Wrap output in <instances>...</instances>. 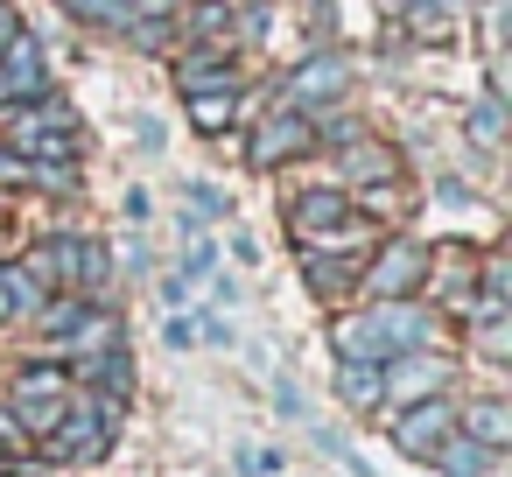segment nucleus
<instances>
[{"instance_id": "a211bd4d", "label": "nucleus", "mask_w": 512, "mask_h": 477, "mask_svg": "<svg viewBox=\"0 0 512 477\" xmlns=\"http://www.w3.org/2000/svg\"><path fill=\"white\" fill-rule=\"evenodd\" d=\"M232 106H239V92H197V99H190V120H197V134H218V127H232Z\"/></svg>"}, {"instance_id": "dca6fc26", "label": "nucleus", "mask_w": 512, "mask_h": 477, "mask_svg": "<svg viewBox=\"0 0 512 477\" xmlns=\"http://www.w3.org/2000/svg\"><path fill=\"white\" fill-rule=\"evenodd\" d=\"M435 463H442V477H491V449L470 442V435H442Z\"/></svg>"}, {"instance_id": "4468645a", "label": "nucleus", "mask_w": 512, "mask_h": 477, "mask_svg": "<svg viewBox=\"0 0 512 477\" xmlns=\"http://www.w3.org/2000/svg\"><path fill=\"white\" fill-rule=\"evenodd\" d=\"M36 309H43L36 274H29V267H0V323H22V316H36Z\"/></svg>"}, {"instance_id": "f257e3e1", "label": "nucleus", "mask_w": 512, "mask_h": 477, "mask_svg": "<svg viewBox=\"0 0 512 477\" xmlns=\"http://www.w3.org/2000/svg\"><path fill=\"white\" fill-rule=\"evenodd\" d=\"M113 428H120V407L99 393V400H78V407H64V414H57L50 449H57L64 463H92V456H106V449H113Z\"/></svg>"}, {"instance_id": "6e6552de", "label": "nucleus", "mask_w": 512, "mask_h": 477, "mask_svg": "<svg viewBox=\"0 0 512 477\" xmlns=\"http://www.w3.org/2000/svg\"><path fill=\"white\" fill-rule=\"evenodd\" d=\"M372 330H379V344H386V358L393 351H421L428 337H435V323L400 295V302H372Z\"/></svg>"}, {"instance_id": "ddd939ff", "label": "nucleus", "mask_w": 512, "mask_h": 477, "mask_svg": "<svg viewBox=\"0 0 512 477\" xmlns=\"http://www.w3.org/2000/svg\"><path fill=\"white\" fill-rule=\"evenodd\" d=\"M470 442H484L491 456L512 442V414H505V400H477V407H463V421H456Z\"/></svg>"}, {"instance_id": "7ed1b4c3", "label": "nucleus", "mask_w": 512, "mask_h": 477, "mask_svg": "<svg viewBox=\"0 0 512 477\" xmlns=\"http://www.w3.org/2000/svg\"><path fill=\"white\" fill-rule=\"evenodd\" d=\"M50 92V57L29 29H15L0 43V106H22V99H43Z\"/></svg>"}, {"instance_id": "f3484780", "label": "nucleus", "mask_w": 512, "mask_h": 477, "mask_svg": "<svg viewBox=\"0 0 512 477\" xmlns=\"http://www.w3.org/2000/svg\"><path fill=\"white\" fill-rule=\"evenodd\" d=\"M337 393L351 400V407H379L386 393H379V365H337Z\"/></svg>"}, {"instance_id": "f8f14e48", "label": "nucleus", "mask_w": 512, "mask_h": 477, "mask_svg": "<svg viewBox=\"0 0 512 477\" xmlns=\"http://www.w3.org/2000/svg\"><path fill=\"white\" fill-rule=\"evenodd\" d=\"M302 274H309V288L316 295H344L351 281H358V260L337 246V253H323V246H302Z\"/></svg>"}, {"instance_id": "a878e982", "label": "nucleus", "mask_w": 512, "mask_h": 477, "mask_svg": "<svg viewBox=\"0 0 512 477\" xmlns=\"http://www.w3.org/2000/svg\"><path fill=\"white\" fill-rule=\"evenodd\" d=\"M127 8H134V15H169L176 0H127Z\"/></svg>"}, {"instance_id": "2eb2a0df", "label": "nucleus", "mask_w": 512, "mask_h": 477, "mask_svg": "<svg viewBox=\"0 0 512 477\" xmlns=\"http://www.w3.org/2000/svg\"><path fill=\"white\" fill-rule=\"evenodd\" d=\"M36 400H64V365H22L8 379V407H36Z\"/></svg>"}, {"instance_id": "b1692460", "label": "nucleus", "mask_w": 512, "mask_h": 477, "mask_svg": "<svg viewBox=\"0 0 512 477\" xmlns=\"http://www.w3.org/2000/svg\"><path fill=\"white\" fill-rule=\"evenodd\" d=\"M351 176H365V183H372V176H386V155H372V148H358V155H351Z\"/></svg>"}, {"instance_id": "393cba45", "label": "nucleus", "mask_w": 512, "mask_h": 477, "mask_svg": "<svg viewBox=\"0 0 512 477\" xmlns=\"http://www.w3.org/2000/svg\"><path fill=\"white\" fill-rule=\"evenodd\" d=\"M274 400H281V414H295V421H302V386H288V379H281V386H274Z\"/></svg>"}, {"instance_id": "aec40b11", "label": "nucleus", "mask_w": 512, "mask_h": 477, "mask_svg": "<svg viewBox=\"0 0 512 477\" xmlns=\"http://www.w3.org/2000/svg\"><path fill=\"white\" fill-rule=\"evenodd\" d=\"M498 134H505V99L491 92V99L470 113V141H477V148H498Z\"/></svg>"}, {"instance_id": "20e7f679", "label": "nucleus", "mask_w": 512, "mask_h": 477, "mask_svg": "<svg viewBox=\"0 0 512 477\" xmlns=\"http://www.w3.org/2000/svg\"><path fill=\"white\" fill-rule=\"evenodd\" d=\"M442 379H449V358H435L428 344L421 351H393L386 365H379V393L386 400H428V393H442Z\"/></svg>"}, {"instance_id": "5701e85b", "label": "nucleus", "mask_w": 512, "mask_h": 477, "mask_svg": "<svg viewBox=\"0 0 512 477\" xmlns=\"http://www.w3.org/2000/svg\"><path fill=\"white\" fill-rule=\"evenodd\" d=\"M190 204H197V211H204V218H225V197H218V190H211V183H190Z\"/></svg>"}, {"instance_id": "bb28decb", "label": "nucleus", "mask_w": 512, "mask_h": 477, "mask_svg": "<svg viewBox=\"0 0 512 477\" xmlns=\"http://www.w3.org/2000/svg\"><path fill=\"white\" fill-rule=\"evenodd\" d=\"M15 36V8H8V0H0V43H8Z\"/></svg>"}, {"instance_id": "6ab92c4d", "label": "nucleus", "mask_w": 512, "mask_h": 477, "mask_svg": "<svg viewBox=\"0 0 512 477\" xmlns=\"http://www.w3.org/2000/svg\"><path fill=\"white\" fill-rule=\"evenodd\" d=\"M225 29H232V8H225V0H197V8H190V36H197V43H225Z\"/></svg>"}, {"instance_id": "412c9836", "label": "nucleus", "mask_w": 512, "mask_h": 477, "mask_svg": "<svg viewBox=\"0 0 512 477\" xmlns=\"http://www.w3.org/2000/svg\"><path fill=\"white\" fill-rule=\"evenodd\" d=\"M239 470H246V477H274V470H281V456H274V449H260V442H239Z\"/></svg>"}, {"instance_id": "9d476101", "label": "nucleus", "mask_w": 512, "mask_h": 477, "mask_svg": "<svg viewBox=\"0 0 512 477\" xmlns=\"http://www.w3.org/2000/svg\"><path fill=\"white\" fill-rule=\"evenodd\" d=\"M176 85H183V99H197V92H239V71H232L225 50H197V57L176 64Z\"/></svg>"}, {"instance_id": "9b49d317", "label": "nucleus", "mask_w": 512, "mask_h": 477, "mask_svg": "<svg viewBox=\"0 0 512 477\" xmlns=\"http://www.w3.org/2000/svg\"><path fill=\"white\" fill-rule=\"evenodd\" d=\"M330 344H337L344 365H386V344H379V330H372V309H365V316H337V323H330Z\"/></svg>"}, {"instance_id": "1a4fd4ad", "label": "nucleus", "mask_w": 512, "mask_h": 477, "mask_svg": "<svg viewBox=\"0 0 512 477\" xmlns=\"http://www.w3.org/2000/svg\"><path fill=\"white\" fill-rule=\"evenodd\" d=\"M351 218V197L344 190H302L295 204H288V232L295 239H316V232H330V225H344Z\"/></svg>"}, {"instance_id": "4be33fe9", "label": "nucleus", "mask_w": 512, "mask_h": 477, "mask_svg": "<svg viewBox=\"0 0 512 477\" xmlns=\"http://www.w3.org/2000/svg\"><path fill=\"white\" fill-rule=\"evenodd\" d=\"M43 302H50V295H43ZM36 316H43V330H50V337H64L85 309H78V302H50V309H36Z\"/></svg>"}, {"instance_id": "0eeeda50", "label": "nucleus", "mask_w": 512, "mask_h": 477, "mask_svg": "<svg viewBox=\"0 0 512 477\" xmlns=\"http://www.w3.org/2000/svg\"><path fill=\"white\" fill-rule=\"evenodd\" d=\"M309 148H316V134H309V120L288 106V113H274V120L253 134V148H246V155H253L260 169H274V162H288V155H309Z\"/></svg>"}, {"instance_id": "423d86ee", "label": "nucleus", "mask_w": 512, "mask_h": 477, "mask_svg": "<svg viewBox=\"0 0 512 477\" xmlns=\"http://www.w3.org/2000/svg\"><path fill=\"white\" fill-rule=\"evenodd\" d=\"M344 85H351V64L337 57V50H316L295 78H288V106L295 113H309V106H330V99H344Z\"/></svg>"}, {"instance_id": "f03ea898", "label": "nucleus", "mask_w": 512, "mask_h": 477, "mask_svg": "<svg viewBox=\"0 0 512 477\" xmlns=\"http://www.w3.org/2000/svg\"><path fill=\"white\" fill-rule=\"evenodd\" d=\"M421 281H428V246H414V239H386L372 253V267H365V295L372 302H400Z\"/></svg>"}, {"instance_id": "39448f33", "label": "nucleus", "mask_w": 512, "mask_h": 477, "mask_svg": "<svg viewBox=\"0 0 512 477\" xmlns=\"http://www.w3.org/2000/svg\"><path fill=\"white\" fill-rule=\"evenodd\" d=\"M442 435H456V407H449L442 393L407 400V407H400V421H393V449H400V456H435V449H442Z\"/></svg>"}, {"instance_id": "cd10ccee", "label": "nucleus", "mask_w": 512, "mask_h": 477, "mask_svg": "<svg viewBox=\"0 0 512 477\" xmlns=\"http://www.w3.org/2000/svg\"><path fill=\"white\" fill-rule=\"evenodd\" d=\"M386 8H421V0H386Z\"/></svg>"}, {"instance_id": "c85d7f7f", "label": "nucleus", "mask_w": 512, "mask_h": 477, "mask_svg": "<svg viewBox=\"0 0 512 477\" xmlns=\"http://www.w3.org/2000/svg\"><path fill=\"white\" fill-rule=\"evenodd\" d=\"M435 8H463V0H435Z\"/></svg>"}]
</instances>
